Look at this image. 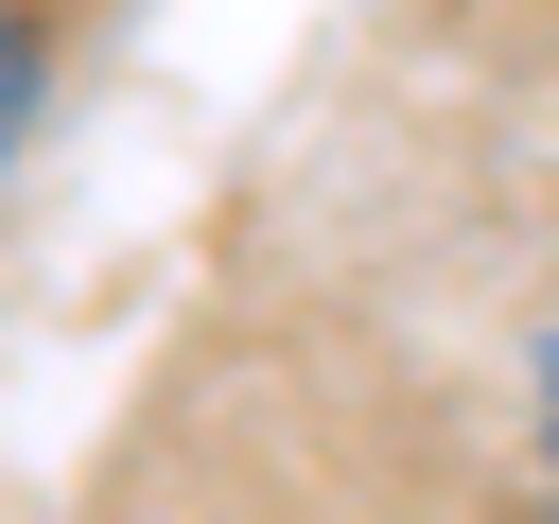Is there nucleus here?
Here are the masks:
<instances>
[{
	"instance_id": "obj_1",
	"label": "nucleus",
	"mask_w": 559,
	"mask_h": 524,
	"mask_svg": "<svg viewBox=\"0 0 559 524\" xmlns=\"http://www.w3.org/2000/svg\"><path fill=\"white\" fill-rule=\"evenodd\" d=\"M17 122H35V0H0V175H17Z\"/></svg>"
}]
</instances>
